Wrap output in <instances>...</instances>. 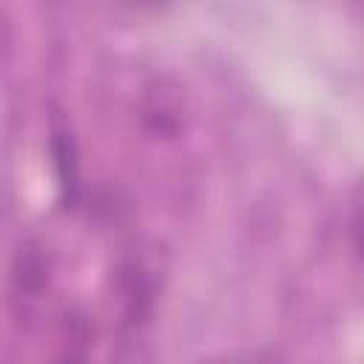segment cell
Here are the masks:
<instances>
[{"label": "cell", "mask_w": 364, "mask_h": 364, "mask_svg": "<svg viewBox=\"0 0 364 364\" xmlns=\"http://www.w3.org/2000/svg\"><path fill=\"white\" fill-rule=\"evenodd\" d=\"M48 282V264L37 242H26L11 267V304L20 318H31L43 301Z\"/></svg>", "instance_id": "cell-1"}, {"label": "cell", "mask_w": 364, "mask_h": 364, "mask_svg": "<svg viewBox=\"0 0 364 364\" xmlns=\"http://www.w3.org/2000/svg\"><path fill=\"white\" fill-rule=\"evenodd\" d=\"M51 151H54V168H57V179L63 188V196L74 205L77 202V191H80V165H77V154H74V139L68 131L54 128L51 134Z\"/></svg>", "instance_id": "cell-2"}, {"label": "cell", "mask_w": 364, "mask_h": 364, "mask_svg": "<svg viewBox=\"0 0 364 364\" xmlns=\"http://www.w3.org/2000/svg\"><path fill=\"white\" fill-rule=\"evenodd\" d=\"M88 344H91V330L85 316H71L63 324V338L57 344V353L51 364H88Z\"/></svg>", "instance_id": "cell-3"}, {"label": "cell", "mask_w": 364, "mask_h": 364, "mask_svg": "<svg viewBox=\"0 0 364 364\" xmlns=\"http://www.w3.org/2000/svg\"><path fill=\"white\" fill-rule=\"evenodd\" d=\"M202 364H233L230 358H208V361H202Z\"/></svg>", "instance_id": "cell-4"}, {"label": "cell", "mask_w": 364, "mask_h": 364, "mask_svg": "<svg viewBox=\"0 0 364 364\" xmlns=\"http://www.w3.org/2000/svg\"><path fill=\"white\" fill-rule=\"evenodd\" d=\"M259 364H273V361H259Z\"/></svg>", "instance_id": "cell-5"}]
</instances>
